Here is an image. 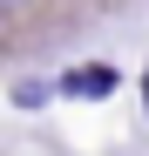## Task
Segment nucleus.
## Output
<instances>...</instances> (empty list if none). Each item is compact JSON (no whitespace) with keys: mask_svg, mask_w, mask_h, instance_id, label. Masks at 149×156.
I'll return each instance as SVG.
<instances>
[{"mask_svg":"<svg viewBox=\"0 0 149 156\" xmlns=\"http://www.w3.org/2000/svg\"><path fill=\"white\" fill-rule=\"evenodd\" d=\"M115 88V68H81V75H61V95H109Z\"/></svg>","mask_w":149,"mask_h":156,"instance_id":"1","label":"nucleus"}]
</instances>
